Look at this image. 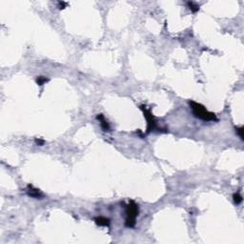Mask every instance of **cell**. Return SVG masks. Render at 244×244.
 <instances>
[{
    "mask_svg": "<svg viewBox=\"0 0 244 244\" xmlns=\"http://www.w3.org/2000/svg\"><path fill=\"white\" fill-rule=\"evenodd\" d=\"M190 107L192 109L194 116L199 119H202L204 121H217V117L214 113L207 111L204 106L195 101H190Z\"/></svg>",
    "mask_w": 244,
    "mask_h": 244,
    "instance_id": "6da1fadb",
    "label": "cell"
},
{
    "mask_svg": "<svg viewBox=\"0 0 244 244\" xmlns=\"http://www.w3.org/2000/svg\"><path fill=\"white\" fill-rule=\"evenodd\" d=\"M138 216V206L136 202L130 201L126 206V221L125 225L129 228H133L136 225V219Z\"/></svg>",
    "mask_w": 244,
    "mask_h": 244,
    "instance_id": "7a4b0ae2",
    "label": "cell"
},
{
    "mask_svg": "<svg viewBox=\"0 0 244 244\" xmlns=\"http://www.w3.org/2000/svg\"><path fill=\"white\" fill-rule=\"evenodd\" d=\"M146 106H140V109L142 110L143 114H144V116L146 120H147V133H150L151 131H153L156 129V122L154 120V116L152 114L151 111L148 110L147 108H145Z\"/></svg>",
    "mask_w": 244,
    "mask_h": 244,
    "instance_id": "3957f363",
    "label": "cell"
},
{
    "mask_svg": "<svg viewBox=\"0 0 244 244\" xmlns=\"http://www.w3.org/2000/svg\"><path fill=\"white\" fill-rule=\"evenodd\" d=\"M27 194L29 197H33V199H41L43 197L42 193L40 192L38 189L34 188L33 185H28V189H27Z\"/></svg>",
    "mask_w": 244,
    "mask_h": 244,
    "instance_id": "277c9868",
    "label": "cell"
},
{
    "mask_svg": "<svg viewBox=\"0 0 244 244\" xmlns=\"http://www.w3.org/2000/svg\"><path fill=\"white\" fill-rule=\"evenodd\" d=\"M94 221H96V223L97 225L99 226H104V227H106V226H109L110 225V219H107V217H97L94 219Z\"/></svg>",
    "mask_w": 244,
    "mask_h": 244,
    "instance_id": "5b68a950",
    "label": "cell"
},
{
    "mask_svg": "<svg viewBox=\"0 0 244 244\" xmlns=\"http://www.w3.org/2000/svg\"><path fill=\"white\" fill-rule=\"evenodd\" d=\"M97 119L99 120L100 122V125H101V128L103 129V131H110V125H109V123L107 122V120H106L104 118V116H103V114H98L97 116Z\"/></svg>",
    "mask_w": 244,
    "mask_h": 244,
    "instance_id": "8992f818",
    "label": "cell"
},
{
    "mask_svg": "<svg viewBox=\"0 0 244 244\" xmlns=\"http://www.w3.org/2000/svg\"><path fill=\"white\" fill-rule=\"evenodd\" d=\"M187 4L189 6V8H190V10L193 11V13H197V11L199 10V6L195 4L194 2H188Z\"/></svg>",
    "mask_w": 244,
    "mask_h": 244,
    "instance_id": "52a82bcc",
    "label": "cell"
},
{
    "mask_svg": "<svg viewBox=\"0 0 244 244\" xmlns=\"http://www.w3.org/2000/svg\"><path fill=\"white\" fill-rule=\"evenodd\" d=\"M47 81H49V79L47 78V77H45V76H38V78L36 79V83L38 85H43V84H45L46 82Z\"/></svg>",
    "mask_w": 244,
    "mask_h": 244,
    "instance_id": "ba28073f",
    "label": "cell"
},
{
    "mask_svg": "<svg viewBox=\"0 0 244 244\" xmlns=\"http://www.w3.org/2000/svg\"><path fill=\"white\" fill-rule=\"evenodd\" d=\"M233 197H234L235 202H236L237 204H239V203L242 201V197L240 196V194H239V193H236V194H234Z\"/></svg>",
    "mask_w": 244,
    "mask_h": 244,
    "instance_id": "9c48e42d",
    "label": "cell"
},
{
    "mask_svg": "<svg viewBox=\"0 0 244 244\" xmlns=\"http://www.w3.org/2000/svg\"><path fill=\"white\" fill-rule=\"evenodd\" d=\"M237 133L239 136V137L243 140V127H239L237 128Z\"/></svg>",
    "mask_w": 244,
    "mask_h": 244,
    "instance_id": "30bf717a",
    "label": "cell"
},
{
    "mask_svg": "<svg viewBox=\"0 0 244 244\" xmlns=\"http://www.w3.org/2000/svg\"><path fill=\"white\" fill-rule=\"evenodd\" d=\"M67 5H68V3H66V2H63V1L58 2V8L60 9V10H62V9L66 8V6H67Z\"/></svg>",
    "mask_w": 244,
    "mask_h": 244,
    "instance_id": "8fae6325",
    "label": "cell"
},
{
    "mask_svg": "<svg viewBox=\"0 0 244 244\" xmlns=\"http://www.w3.org/2000/svg\"><path fill=\"white\" fill-rule=\"evenodd\" d=\"M35 141H36V143H37V145H39V146L44 145V140H42V139H36Z\"/></svg>",
    "mask_w": 244,
    "mask_h": 244,
    "instance_id": "7c38bea8",
    "label": "cell"
}]
</instances>
